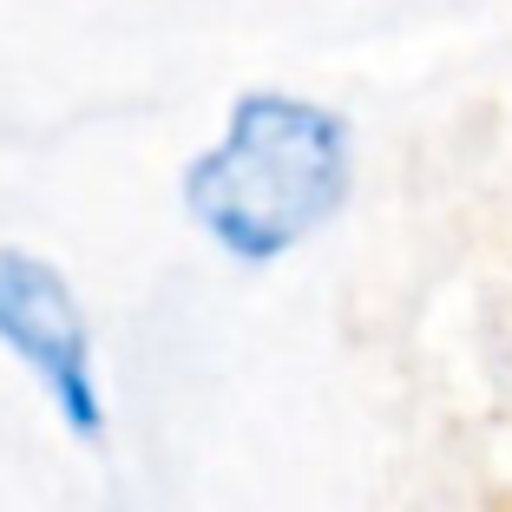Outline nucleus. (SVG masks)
<instances>
[{
    "label": "nucleus",
    "instance_id": "nucleus-2",
    "mask_svg": "<svg viewBox=\"0 0 512 512\" xmlns=\"http://www.w3.org/2000/svg\"><path fill=\"white\" fill-rule=\"evenodd\" d=\"M0 335L46 375L60 407L92 427V381H86V322H79L66 283L33 256H0Z\"/></svg>",
    "mask_w": 512,
    "mask_h": 512
},
{
    "label": "nucleus",
    "instance_id": "nucleus-1",
    "mask_svg": "<svg viewBox=\"0 0 512 512\" xmlns=\"http://www.w3.org/2000/svg\"><path fill=\"white\" fill-rule=\"evenodd\" d=\"M348 191V132L322 106L289 92L243 99L217 151L191 171V211L224 250L283 256L302 243Z\"/></svg>",
    "mask_w": 512,
    "mask_h": 512
}]
</instances>
